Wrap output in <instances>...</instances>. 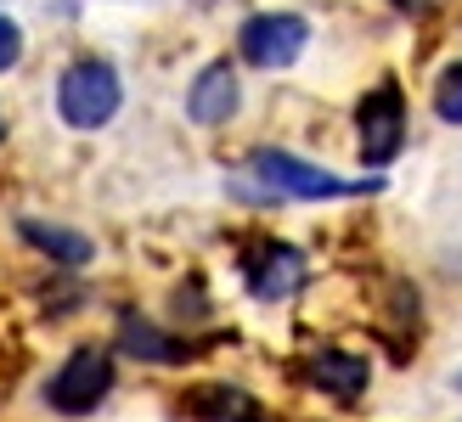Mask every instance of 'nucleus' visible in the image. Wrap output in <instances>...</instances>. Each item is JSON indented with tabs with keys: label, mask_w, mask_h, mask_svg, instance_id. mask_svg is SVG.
<instances>
[{
	"label": "nucleus",
	"mask_w": 462,
	"mask_h": 422,
	"mask_svg": "<svg viewBox=\"0 0 462 422\" xmlns=\"http://www.w3.org/2000/svg\"><path fill=\"white\" fill-rule=\"evenodd\" d=\"M248 180L265 186L271 203H338V197H373V192H383V175L350 180V175H333V170H321V163L299 158L288 147H254L248 152Z\"/></svg>",
	"instance_id": "1"
},
{
	"label": "nucleus",
	"mask_w": 462,
	"mask_h": 422,
	"mask_svg": "<svg viewBox=\"0 0 462 422\" xmlns=\"http://www.w3.org/2000/svg\"><path fill=\"white\" fill-rule=\"evenodd\" d=\"M51 107L74 135H97L119 119V107H125V74L107 57L79 51V57L62 62V74L51 85Z\"/></svg>",
	"instance_id": "2"
},
{
	"label": "nucleus",
	"mask_w": 462,
	"mask_h": 422,
	"mask_svg": "<svg viewBox=\"0 0 462 422\" xmlns=\"http://www.w3.org/2000/svg\"><path fill=\"white\" fill-rule=\"evenodd\" d=\"M113 383H119V361H113V349L107 344H79V349H68L62 366L45 378V406L74 422V417L102 411Z\"/></svg>",
	"instance_id": "3"
},
{
	"label": "nucleus",
	"mask_w": 462,
	"mask_h": 422,
	"mask_svg": "<svg viewBox=\"0 0 462 422\" xmlns=\"http://www.w3.org/2000/svg\"><path fill=\"white\" fill-rule=\"evenodd\" d=\"M406 152V90L395 74H383L356 102V158L366 175H383Z\"/></svg>",
	"instance_id": "4"
},
{
	"label": "nucleus",
	"mask_w": 462,
	"mask_h": 422,
	"mask_svg": "<svg viewBox=\"0 0 462 422\" xmlns=\"http://www.w3.org/2000/svg\"><path fill=\"white\" fill-rule=\"evenodd\" d=\"M310 51V17L305 12H248L237 23V62L260 74H288Z\"/></svg>",
	"instance_id": "5"
},
{
	"label": "nucleus",
	"mask_w": 462,
	"mask_h": 422,
	"mask_svg": "<svg viewBox=\"0 0 462 422\" xmlns=\"http://www.w3.org/2000/svg\"><path fill=\"white\" fill-rule=\"evenodd\" d=\"M237 271H243L248 298H260V304H288V298L310 281L305 248H299V243H282V237H248L243 253H237Z\"/></svg>",
	"instance_id": "6"
},
{
	"label": "nucleus",
	"mask_w": 462,
	"mask_h": 422,
	"mask_svg": "<svg viewBox=\"0 0 462 422\" xmlns=\"http://www.w3.org/2000/svg\"><path fill=\"white\" fill-rule=\"evenodd\" d=\"M180 113H187V124L198 130H220L243 113V68L231 57H209L187 79V96H180Z\"/></svg>",
	"instance_id": "7"
},
{
	"label": "nucleus",
	"mask_w": 462,
	"mask_h": 422,
	"mask_svg": "<svg viewBox=\"0 0 462 422\" xmlns=\"http://www.w3.org/2000/svg\"><path fill=\"white\" fill-rule=\"evenodd\" d=\"M305 383L321 389L328 400H361L373 389V361L356 355V349H310L305 355Z\"/></svg>",
	"instance_id": "8"
},
{
	"label": "nucleus",
	"mask_w": 462,
	"mask_h": 422,
	"mask_svg": "<svg viewBox=\"0 0 462 422\" xmlns=\"http://www.w3.org/2000/svg\"><path fill=\"white\" fill-rule=\"evenodd\" d=\"M113 349L119 355H130V361H142V366H187L192 361V344L180 338V333H170V326H158V321H147V316H119V333H113Z\"/></svg>",
	"instance_id": "9"
},
{
	"label": "nucleus",
	"mask_w": 462,
	"mask_h": 422,
	"mask_svg": "<svg viewBox=\"0 0 462 422\" xmlns=\"http://www.w3.org/2000/svg\"><path fill=\"white\" fill-rule=\"evenodd\" d=\"M180 411H187L192 422H265V406L260 394H248L243 383H192L187 394H180Z\"/></svg>",
	"instance_id": "10"
},
{
	"label": "nucleus",
	"mask_w": 462,
	"mask_h": 422,
	"mask_svg": "<svg viewBox=\"0 0 462 422\" xmlns=\"http://www.w3.org/2000/svg\"><path fill=\"white\" fill-rule=\"evenodd\" d=\"M17 243H29L40 260H51L57 271H85L90 260H97V243H90L85 231L62 225V220H34V215H23V220H17Z\"/></svg>",
	"instance_id": "11"
},
{
	"label": "nucleus",
	"mask_w": 462,
	"mask_h": 422,
	"mask_svg": "<svg viewBox=\"0 0 462 422\" xmlns=\"http://www.w3.org/2000/svg\"><path fill=\"white\" fill-rule=\"evenodd\" d=\"M429 107H434V119L462 130V57H451L440 74H434V90H429Z\"/></svg>",
	"instance_id": "12"
},
{
	"label": "nucleus",
	"mask_w": 462,
	"mask_h": 422,
	"mask_svg": "<svg viewBox=\"0 0 462 422\" xmlns=\"http://www.w3.org/2000/svg\"><path fill=\"white\" fill-rule=\"evenodd\" d=\"M23 51H29V34H23V23L12 12H0V79L12 74V68L23 62Z\"/></svg>",
	"instance_id": "13"
},
{
	"label": "nucleus",
	"mask_w": 462,
	"mask_h": 422,
	"mask_svg": "<svg viewBox=\"0 0 462 422\" xmlns=\"http://www.w3.org/2000/svg\"><path fill=\"white\" fill-rule=\"evenodd\" d=\"M389 6H395V12H406V17H418V12L429 6V0H389Z\"/></svg>",
	"instance_id": "14"
},
{
	"label": "nucleus",
	"mask_w": 462,
	"mask_h": 422,
	"mask_svg": "<svg viewBox=\"0 0 462 422\" xmlns=\"http://www.w3.org/2000/svg\"><path fill=\"white\" fill-rule=\"evenodd\" d=\"M187 6H198V12H209V6H220V0H187Z\"/></svg>",
	"instance_id": "15"
},
{
	"label": "nucleus",
	"mask_w": 462,
	"mask_h": 422,
	"mask_svg": "<svg viewBox=\"0 0 462 422\" xmlns=\"http://www.w3.org/2000/svg\"><path fill=\"white\" fill-rule=\"evenodd\" d=\"M0 147H6V107H0Z\"/></svg>",
	"instance_id": "16"
},
{
	"label": "nucleus",
	"mask_w": 462,
	"mask_h": 422,
	"mask_svg": "<svg viewBox=\"0 0 462 422\" xmlns=\"http://www.w3.org/2000/svg\"><path fill=\"white\" fill-rule=\"evenodd\" d=\"M451 389H457V394H462V372H451Z\"/></svg>",
	"instance_id": "17"
}]
</instances>
